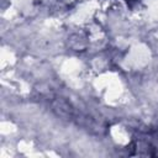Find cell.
Masks as SVG:
<instances>
[{
    "mask_svg": "<svg viewBox=\"0 0 158 158\" xmlns=\"http://www.w3.org/2000/svg\"><path fill=\"white\" fill-rule=\"evenodd\" d=\"M135 1H137V0H127V2H128V4H131V2H135Z\"/></svg>",
    "mask_w": 158,
    "mask_h": 158,
    "instance_id": "6da1fadb",
    "label": "cell"
}]
</instances>
